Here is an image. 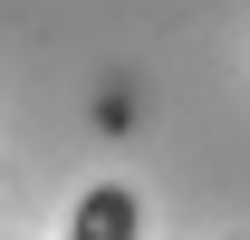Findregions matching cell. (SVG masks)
I'll use <instances>...</instances> for the list:
<instances>
[{"label":"cell","instance_id":"1","mask_svg":"<svg viewBox=\"0 0 250 240\" xmlns=\"http://www.w3.org/2000/svg\"><path fill=\"white\" fill-rule=\"evenodd\" d=\"M135 221H145L135 192H125V182H96L87 202H77V231H67V240H135Z\"/></svg>","mask_w":250,"mask_h":240}]
</instances>
